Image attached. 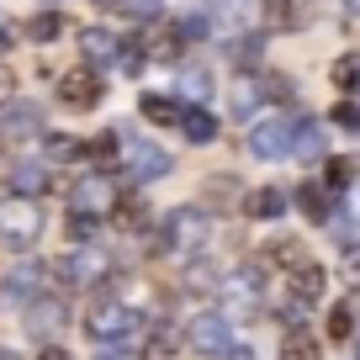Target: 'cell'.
<instances>
[{
  "mask_svg": "<svg viewBox=\"0 0 360 360\" xmlns=\"http://www.w3.org/2000/svg\"><path fill=\"white\" fill-rule=\"evenodd\" d=\"M48 281H53V270L43 259H16V265L0 270V297L11 307H32L37 297H48Z\"/></svg>",
  "mask_w": 360,
  "mask_h": 360,
  "instance_id": "1",
  "label": "cell"
},
{
  "mask_svg": "<svg viewBox=\"0 0 360 360\" xmlns=\"http://www.w3.org/2000/svg\"><path fill=\"white\" fill-rule=\"evenodd\" d=\"M85 328L101 339V345H127V339L143 334L138 313H133V307H122V302H96V307H90V318H85Z\"/></svg>",
  "mask_w": 360,
  "mask_h": 360,
  "instance_id": "2",
  "label": "cell"
},
{
  "mask_svg": "<svg viewBox=\"0 0 360 360\" xmlns=\"http://www.w3.org/2000/svg\"><path fill=\"white\" fill-rule=\"evenodd\" d=\"M43 212H37L32 202H6L0 207V244L6 249H32L37 238H43Z\"/></svg>",
  "mask_w": 360,
  "mask_h": 360,
  "instance_id": "3",
  "label": "cell"
},
{
  "mask_svg": "<svg viewBox=\"0 0 360 360\" xmlns=\"http://www.w3.org/2000/svg\"><path fill=\"white\" fill-rule=\"evenodd\" d=\"M207 238H212V223H207L202 212H191V207H175V212L165 217V249L169 255H196Z\"/></svg>",
  "mask_w": 360,
  "mask_h": 360,
  "instance_id": "4",
  "label": "cell"
},
{
  "mask_svg": "<svg viewBox=\"0 0 360 360\" xmlns=\"http://www.w3.org/2000/svg\"><path fill=\"white\" fill-rule=\"evenodd\" d=\"M101 75L96 69H64L58 75V101L69 106V112H90V106H101Z\"/></svg>",
  "mask_w": 360,
  "mask_h": 360,
  "instance_id": "5",
  "label": "cell"
},
{
  "mask_svg": "<svg viewBox=\"0 0 360 360\" xmlns=\"http://www.w3.org/2000/svg\"><path fill=\"white\" fill-rule=\"evenodd\" d=\"M186 339H191L196 355H228V345H233V328H228L223 313H196L191 323H186Z\"/></svg>",
  "mask_w": 360,
  "mask_h": 360,
  "instance_id": "6",
  "label": "cell"
},
{
  "mask_svg": "<svg viewBox=\"0 0 360 360\" xmlns=\"http://www.w3.org/2000/svg\"><path fill=\"white\" fill-rule=\"evenodd\" d=\"M292 138H297V127L286 122V117L255 122V133H249V154H255V159H281V154H292Z\"/></svg>",
  "mask_w": 360,
  "mask_h": 360,
  "instance_id": "7",
  "label": "cell"
},
{
  "mask_svg": "<svg viewBox=\"0 0 360 360\" xmlns=\"http://www.w3.org/2000/svg\"><path fill=\"white\" fill-rule=\"evenodd\" d=\"M127 175L133 180H165L169 175V154L159 143H148V138H133V143H127Z\"/></svg>",
  "mask_w": 360,
  "mask_h": 360,
  "instance_id": "8",
  "label": "cell"
},
{
  "mask_svg": "<svg viewBox=\"0 0 360 360\" xmlns=\"http://www.w3.org/2000/svg\"><path fill=\"white\" fill-rule=\"evenodd\" d=\"M106 207H112V186H106L101 175H79L75 186H69V212H85V217H101Z\"/></svg>",
  "mask_w": 360,
  "mask_h": 360,
  "instance_id": "9",
  "label": "cell"
},
{
  "mask_svg": "<svg viewBox=\"0 0 360 360\" xmlns=\"http://www.w3.org/2000/svg\"><path fill=\"white\" fill-rule=\"evenodd\" d=\"M58 276H64L69 286H85V281H96V276H106V255L75 249V255H64V259H58Z\"/></svg>",
  "mask_w": 360,
  "mask_h": 360,
  "instance_id": "10",
  "label": "cell"
},
{
  "mask_svg": "<svg viewBox=\"0 0 360 360\" xmlns=\"http://www.w3.org/2000/svg\"><path fill=\"white\" fill-rule=\"evenodd\" d=\"M323 286H328V276L313 265V259H307L302 270H292V297H286V302L307 307V302H318V297H323Z\"/></svg>",
  "mask_w": 360,
  "mask_h": 360,
  "instance_id": "11",
  "label": "cell"
},
{
  "mask_svg": "<svg viewBox=\"0 0 360 360\" xmlns=\"http://www.w3.org/2000/svg\"><path fill=\"white\" fill-rule=\"evenodd\" d=\"M286 212V196L276 191V186H259V191L244 196V217H255V223H270V217Z\"/></svg>",
  "mask_w": 360,
  "mask_h": 360,
  "instance_id": "12",
  "label": "cell"
},
{
  "mask_svg": "<svg viewBox=\"0 0 360 360\" xmlns=\"http://www.w3.org/2000/svg\"><path fill=\"white\" fill-rule=\"evenodd\" d=\"M22 313H27V328H32V334H53V328L64 323V302H53V297H37Z\"/></svg>",
  "mask_w": 360,
  "mask_h": 360,
  "instance_id": "13",
  "label": "cell"
},
{
  "mask_svg": "<svg viewBox=\"0 0 360 360\" xmlns=\"http://www.w3.org/2000/svg\"><path fill=\"white\" fill-rule=\"evenodd\" d=\"M138 112L148 117V122H159V127H180V106L169 101V96H159V90H148V96H138Z\"/></svg>",
  "mask_w": 360,
  "mask_h": 360,
  "instance_id": "14",
  "label": "cell"
},
{
  "mask_svg": "<svg viewBox=\"0 0 360 360\" xmlns=\"http://www.w3.org/2000/svg\"><path fill=\"white\" fill-rule=\"evenodd\" d=\"M79 48H85V58H101V64H106V58H117L122 43H117L106 27H85V32H79Z\"/></svg>",
  "mask_w": 360,
  "mask_h": 360,
  "instance_id": "15",
  "label": "cell"
},
{
  "mask_svg": "<svg viewBox=\"0 0 360 360\" xmlns=\"http://www.w3.org/2000/svg\"><path fill=\"white\" fill-rule=\"evenodd\" d=\"M217 286H223V270L212 259H191L186 265V292H217Z\"/></svg>",
  "mask_w": 360,
  "mask_h": 360,
  "instance_id": "16",
  "label": "cell"
},
{
  "mask_svg": "<svg viewBox=\"0 0 360 360\" xmlns=\"http://www.w3.org/2000/svg\"><path fill=\"white\" fill-rule=\"evenodd\" d=\"M37 122H43V112H37L32 101H22V106H11V112H6V133H11V138H32Z\"/></svg>",
  "mask_w": 360,
  "mask_h": 360,
  "instance_id": "17",
  "label": "cell"
},
{
  "mask_svg": "<svg viewBox=\"0 0 360 360\" xmlns=\"http://www.w3.org/2000/svg\"><path fill=\"white\" fill-rule=\"evenodd\" d=\"M11 186H16L22 196H43V191H48V169H43V165H16V169H11Z\"/></svg>",
  "mask_w": 360,
  "mask_h": 360,
  "instance_id": "18",
  "label": "cell"
},
{
  "mask_svg": "<svg viewBox=\"0 0 360 360\" xmlns=\"http://www.w3.org/2000/svg\"><path fill=\"white\" fill-rule=\"evenodd\" d=\"M292 154H302V159H313V154H323V127L307 117V122H297V138H292Z\"/></svg>",
  "mask_w": 360,
  "mask_h": 360,
  "instance_id": "19",
  "label": "cell"
},
{
  "mask_svg": "<svg viewBox=\"0 0 360 360\" xmlns=\"http://www.w3.org/2000/svg\"><path fill=\"white\" fill-rule=\"evenodd\" d=\"M297 202H302V212L313 217V223H328V217H334V202H328L323 186H302V196H297Z\"/></svg>",
  "mask_w": 360,
  "mask_h": 360,
  "instance_id": "20",
  "label": "cell"
},
{
  "mask_svg": "<svg viewBox=\"0 0 360 360\" xmlns=\"http://www.w3.org/2000/svg\"><path fill=\"white\" fill-rule=\"evenodd\" d=\"M180 133L191 138V143H212V138H217V122H212L207 112H186V117H180Z\"/></svg>",
  "mask_w": 360,
  "mask_h": 360,
  "instance_id": "21",
  "label": "cell"
},
{
  "mask_svg": "<svg viewBox=\"0 0 360 360\" xmlns=\"http://www.w3.org/2000/svg\"><path fill=\"white\" fill-rule=\"evenodd\" d=\"M259 96H265V85H233V96H228V117H249L259 106Z\"/></svg>",
  "mask_w": 360,
  "mask_h": 360,
  "instance_id": "22",
  "label": "cell"
},
{
  "mask_svg": "<svg viewBox=\"0 0 360 360\" xmlns=\"http://www.w3.org/2000/svg\"><path fill=\"white\" fill-rule=\"evenodd\" d=\"M355 297H349V302H339L334 307V313H328V339H349V334H355Z\"/></svg>",
  "mask_w": 360,
  "mask_h": 360,
  "instance_id": "23",
  "label": "cell"
},
{
  "mask_svg": "<svg viewBox=\"0 0 360 360\" xmlns=\"http://www.w3.org/2000/svg\"><path fill=\"white\" fill-rule=\"evenodd\" d=\"M148 217H154V212H148V207L138 202V196H127V202H117V223H122L127 233H138V228H148Z\"/></svg>",
  "mask_w": 360,
  "mask_h": 360,
  "instance_id": "24",
  "label": "cell"
},
{
  "mask_svg": "<svg viewBox=\"0 0 360 360\" xmlns=\"http://www.w3.org/2000/svg\"><path fill=\"white\" fill-rule=\"evenodd\" d=\"M58 32H64V22H58L53 11H43V16H32V22H27V37H32V43H53Z\"/></svg>",
  "mask_w": 360,
  "mask_h": 360,
  "instance_id": "25",
  "label": "cell"
},
{
  "mask_svg": "<svg viewBox=\"0 0 360 360\" xmlns=\"http://www.w3.org/2000/svg\"><path fill=\"white\" fill-rule=\"evenodd\" d=\"M175 349H180V328H154V339H148V355H159V360H169V355H175Z\"/></svg>",
  "mask_w": 360,
  "mask_h": 360,
  "instance_id": "26",
  "label": "cell"
},
{
  "mask_svg": "<svg viewBox=\"0 0 360 360\" xmlns=\"http://www.w3.org/2000/svg\"><path fill=\"white\" fill-rule=\"evenodd\" d=\"M180 43H186L180 22H175V27H159V32H154V53H159V58H175V53H180Z\"/></svg>",
  "mask_w": 360,
  "mask_h": 360,
  "instance_id": "27",
  "label": "cell"
},
{
  "mask_svg": "<svg viewBox=\"0 0 360 360\" xmlns=\"http://www.w3.org/2000/svg\"><path fill=\"white\" fill-rule=\"evenodd\" d=\"M265 22L270 27H297L302 16L292 11V0H265Z\"/></svg>",
  "mask_w": 360,
  "mask_h": 360,
  "instance_id": "28",
  "label": "cell"
},
{
  "mask_svg": "<svg viewBox=\"0 0 360 360\" xmlns=\"http://www.w3.org/2000/svg\"><path fill=\"white\" fill-rule=\"evenodd\" d=\"M281 360H318V345H313L307 334H292V339L281 345Z\"/></svg>",
  "mask_w": 360,
  "mask_h": 360,
  "instance_id": "29",
  "label": "cell"
},
{
  "mask_svg": "<svg viewBox=\"0 0 360 360\" xmlns=\"http://www.w3.org/2000/svg\"><path fill=\"white\" fill-rule=\"evenodd\" d=\"M186 85H191V96H207V90H212V75H207L202 64H186V69H180V90H186Z\"/></svg>",
  "mask_w": 360,
  "mask_h": 360,
  "instance_id": "30",
  "label": "cell"
},
{
  "mask_svg": "<svg viewBox=\"0 0 360 360\" xmlns=\"http://www.w3.org/2000/svg\"><path fill=\"white\" fill-rule=\"evenodd\" d=\"M334 85H360V58H339V64H334Z\"/></svg>",
  "mask_w": 360,
  "mask_h": 360,
  "instance_id": "31",
  "label": "cell"
},
{
  "mask_svg": "<svg viewBox=\"0 0 360 360\" xmlns=\"http://www.w3.org/2000/svg\"><path fill=\"white\" fill-rule=\"evenodd\" d=\"M79 154V143H75V138H64V133H53V138H48V159H75Z\"/></svg>",
  "mask_w": 360,
  "mask_h": 360,
  "instance_id": "32",
  "label": "cell"
},
{
  "mask_svg": "<svg viewBox=\"0 0 360 360\" xmlns=\"http://www.w3.org/2000/svg\"><path fill=\"white\" fill-rule=\"evenodd\" d=\"M259 85H265V96H276V101H292V79L286 75H265Z\"/></svg>",
  "mask_w": 360,
  "mask_h": 360,
  "instance_id": "33",
  "label": "cell"
},
{
  "mask_svg": "<svg viewBox=\"0 0 360 360\" xmlns=\"http://www.w3.org/2000/svg\"><path fill=\"white\" fill-rule=\"evenodd\" d=\"M355 180V165L349 159H328V186H349Z\"/></svg>",
  "mask_w": 360,
  "mask_h": 360,
  "instance_id": "34",
  "label": "cell"
},
{
  "mask_svg": "<svg viewBox=\"0 0 360 360\" xmlns=\"http://www.w3.org/2000/svg\"><path fill=\"white\" fill-rule=\"evenodd\" d=\"M259 58V37H238L233 43V64H255Z\"/></svg>",
  "mask_w": 360,
  "mask_h": 360,
  "instance_id": "35",
  "label": "cell"
},
{
  "mask_svg": "<svg viewBox=\"0 0 360 360\" xmlns=\"http://www.w3.org/2000/svg\"><path fill=\"white\" fill-rule=\"evenodd\" d=\"M334 122H339V127H360V106H355V101H339V106H334Z\"/></svg>",
  "mask_w": 360,
  "mask_h": 360,
  "instance_id": "36",
  "label": "cell"
},
{
  "mask_svg": "<svg viewBox=\"0 0 360 360\" xmlns=\"http://www.w3.org/2000/svg\"><path fill=\"white\" fill-rule=\"evenodd\" d=\"M117 11H133V16H154L159 0H117Z\"/></svg>",
  "mask_w": 360,
  "mask_h": 360,
  "instance_id": "37",
  "label": "cell"
},
{
  "mask_svg": "<svg viewBox=\"0 0 360 360\" xmlns=\"http://www.w3.org/2000/svg\"><path fill=\"white\" fill-rule=\"evenodd\" d=\"M90 154H96V159H112L117 154V133H101L96 143H90Z\"/></svg>",
  "mask_w": 360,
  "mask_h": 360,
  "instance_id": "38",
  "label": "cell"
},
{
  "mask_svg": "<svg viewBox=\"0 0 360 360\" xmlns=\"http://www.w3.org/2000/svg\"><path fill=\"white\" fill-rule=\"evenodd\" d=\"M238 6H244V0H207V11H212V16H238Z\"/></svg>",
  "mask_w": 360,
  "mask_h": 360,
  "instance_id": "39",
  "label": "cell"
},
{
  "mask_svg": "<svg viewBox=\"0 0 360 360\" xmlns=\"http://www.w3.org/2000/svg\"><path fill=\"white\" fill-rule=\"evenodd\" d=\"M96 360H138V355H133V349H127V345H112V349H101V355H96Z\"/></svg>",
  "mask_w": 360,
  "mask_h": 360,
  "instance_id": "40",
  "label": "cell"
},
{
  "mask_svg": "<svg viewBox=\"0 0 360 360\" xmlns=\"http://www.w3.org/2000/svg\"><path fill=\"white\" fill-rule=\"evenodd\" d=\"M37 360H75V355H69L64 345H43V355H37Z\"/></svg>",
  "mask_w": 360,
  "mask_h": 360,
  "instance_id": "41",
  "label": "cell"
},
{
  "mask_svg": "<svg viewBox=\"0 0 360 360\" xmlns=\"http://www.w3.org/2000/svg\"><path fill=\"white\" fill-rule=\"evenodd\" d=\"M6 48H11V32H6V27H0V53H6Z\"/></svg>",
  "mask_w": 360,
  "mask_h": 360,
  "instance_id": "42",
  "label": "cell"
},
{
  "mask_svg": "<svg viewBox=\"0 0 360 360\" xmlns=\"http://www.w3.org/2000/svg\"><path fill=\"white\" fill-rule=\"evenodd\" d=\"M6 90H11V79H6V75H0V101H6Z\"/></svg>",
  "mask_w": 360,
  "mask_h": 360,
  "instance_id": "43",
  "label": "cell"
},
{
  "mask_svg": "<svg viewBox=\"0 0 360 360\" xmlns=\"http://www.w3.org/2000/svg\"><path fill=\"white\" fill-rule=\"evenodd\" d=\"M0 360H22V355H16V349H0Z\"/></svg>",
  "mask_w": 360,
  "mask_h": 360,
  "instance_id": "44",
  "label": "cell"
},
{
  "mask_svg": "<svg viewBox=\"0 0 360 360\" xmlns=\"http://www.w3.org/2000/svg\"><path fill=\"white\" fill-rule=\"evenodd\" d=\"M349 11H355V16H360V0H349Z\"/></svg>",
  "mask_w": 360,
  "mask_h": 360,
  "instance_id": "45",
  "label": "cell"
}]
</instances>
